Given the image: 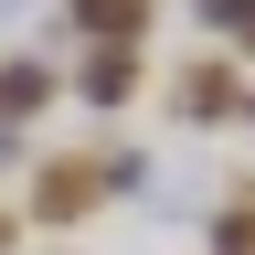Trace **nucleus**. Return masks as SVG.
<instances>
[{
    "instance_id": "39448f33",
    "label": "nucleus",
    "mask_w": 255,
    "mask_h": 255,
    "mask_svg": "<svg viewBox=\"0 0 255 255\" xmlns=\"http://www.w3.org/2000/svg\"><path fill=\"white\" fill-rule=\"evenodd\" d=\"M0 234H11V213H0Z\"/></svg>"
},
{
    "instance_id": "f03ea898",
    "label": "nucleus",
    "mask_w": 255,
    "mask_h": 255,
    "mask_svg": "<svg viewBox=\"0 0 255 255\" xmlns=\"http://www.w3.org/2000/svg\"><path fill=\"white\" fill-rule=\"evenodd\" d=\"M234 107V64H191V85H181V117H223Z\"/></svg>"
},
{
    "instance_id": "20e7f679",
    "label": "nucleus",
    "mask_w": 255,
    "mask_h": 255,
    "mask_svg": "<svg viewBox=\"0 0 255 255\" xmlns=\"http://www.w3.org/2000/svg\"><path fill=\"white\" fill-rule=\"evenodd\" d=\"M75 21L96 32V43H128V32L149 21V0H75Z\"/></svg>"
},
{
    "instance_id": "7ed1b4c3",
    "label": "nucleus",
    "mask_w": 255,
    "mask_h": 255,
    "mask_svg": "<svg viewBox=\"0 0 255 255\" xmlns=\"http://www.w3.org/2000/svg\"><path fill=\"white\" fill-rule=\"evenodd\" d=\"M43 96H53V75H43V64H0V117H32V107H43Z\"/></svg>"
},
{
    "instance_id": "f257e3e1",
    "label": "nucleus",
    "mask_w": 255,
    "mask_h": 255,
    "mask_svg": "<svg viewBox=\"0 0 255 255\" xmlns=\"http://www.w3.org/2000/svg\"><path fill=\"white\" fill-rule=\"evenodd\" d=\"M75 85L96 96V107H117V96H128V85H138V53H128V43H96V53H85V75H75Z\"/></svg>"
}]
</instances>
